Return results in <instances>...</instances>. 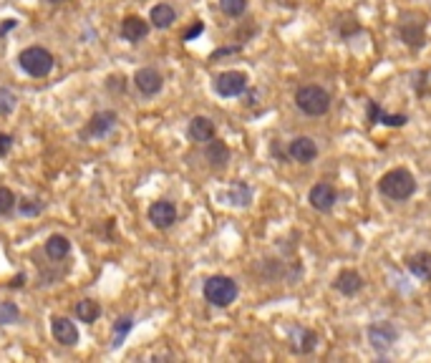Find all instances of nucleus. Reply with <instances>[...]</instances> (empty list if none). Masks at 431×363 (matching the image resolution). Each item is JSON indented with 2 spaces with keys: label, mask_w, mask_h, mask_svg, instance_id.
I'll list each match as a JSON object with an SVG mask.
<instances>
[{
  "label": "nucleus",
  "mask_w": 431,
  "mask_h": 363,
  "mask_svg": "<svg viewBox=\"0 0 431 363\" xmlns=\"http://www.w3.org/2000/svg\"><path fill=\"white\" fill-rule=\"evenodd\" d=\"M378 190L386 199H393V202H404L416 192V177H414L409 169H391L386 172L384 177L378 179Z\"/></svg>",
  "instance_id": "obj_1"
},
{
  "label": "nucleus",
  "mask_w": 431,
  "mask_h": 363,
  "mask_svg": "<svg viewBox=\"0 0 431 363\" xmlns=\"http://www.w3.org/2000/svg\"><path fill=\"white\" fill-rule=\"evenodd\" d=\"M18 66L23 68L28 76H33V79H46L48 73L54 71L56 59H54V53L46 51L43 46H28L26 51H20Z\"/></svg>",
  "instance_id": "obj_2"
},
{
  "label": "nucleus",
  "mask_w": 431,
  "mask_h": 363,
  "mask_svg": "<svg viewBox=\"0 0 431 363\" xmlns=\"http://www.w3.org/2000/svg\"><path fill=\"white\" fill-rule=\"evenodd\" d=\"M205 300L207 303H212L214 308H227V305H233L237 300V283H235L233 277L227 275H212L205 280Z\"/></svg>",
  "instance_id": "obj_3"
},
{
  "label": "nucleus",
  "mask_w": 431,
  "mask_h": 363,
  "mask_svg": "<svg viewBox=\"0 0 431 363\" xmlns=\"http://www.w3.org/2000/svg\"><path fill=\"white\" fill-rule=\"evenodd\" d=\"M295 104L308 116H323L331 109V93L325 91L323 86H315V84L300 86L298 93H295Z\"/></svg>",
  "instance_id": "obj_4"
},
{
  "label": "nucleus",
  "mask_w": 431,
  "mask_h": 363,
  "mask_svg": "<svg viewBox=\"0 0 431 363\" xmlns=\"http://www.w3.org/2000/svg\"><path fill=\"white\" fill-rule=\"evenodd\" d=\"M247 73L242 71H225L219 73L217 79H214V91L219 96H225V99H235V96H242L247 91Z\"/></svg>",
  "instance_id": "obj_5"
},
{
  "label": "nucleus",
  "mask_w": 431,
  "mask_h": 363,
  "mask_svg": "<svg viewBox=\"0 0 431 363\" xmlns=\"http://www.w3.org/2000/svg\"><path fill=\"white\" fill-rule=\"evenodd\" d=\"M149 222H152L157 230H166V227H172L177 222V207L174 202L169 199H157L152 207H149Z\"/></svg>",
  "instance_id": "obj_6"
},
{
  "label": "nucleus",
  "mask_w": 431,
  "mask_h": 363,
  "mask_svg": "<svg viewBox=\"0 0 431 363\" xmlns=\"http://www.w3.org/2000/svg\"><path fill=\"white\" fill-rule=\"evenodd\" d=\"M368 341H371V346L376 350H389L398 341V328L391 323H386V320L373 323L368 328Z\"/></svg>",
  "instance_id": "obj_7"
},
{
  "label": "nucleus",
  "mask_w": 431,
  "mask_h": 363,
  "mask_svg": "<svg viewBox=\"0 0 431 363\" xmlns=\"http://www.w3.org/2000/svg\"><path fill=\"white\" fill-rule=\"evenodd\" d=\"M116 121H119L116 111H99V114H93L91 121H88L86 129H84V139H101V137H107V134L111 132L113 126H116Z\"/></svg>",
  "instance_id": "obj_8"
},
{
  "label": "nucleus",
  "mask_w": 431,
  "mask_h": 363,
  "mask_svg": "<svg viewBox=\"0 0 431 363\" xmlns=\"http://www.w3.org/2000/svg\"><path fill=\"white\" fill-rule=\"evenodd\" d=\"M134 86L139 88V93H144V96H157L164 86V79H162V73L157 68H139L136 76H134Z\"/></svg>",
  "instance_id": "obj_9"
},
{
  "label": "nucleus",
  "mask_w": 431,
  "mask_h": 363,
  "mask_svg": "<svg viewBox=\"0 0 431 363\" xmlns=\"http://www.w3.org/2000/svg\"><path fill=\"white\" fill-rule=\"evenodd\" d=\"M119 33H121V38L129 40V43H139V40H144L146 36H149V20H144L141 15H126V18L121 20Z\"/></svg>",
  "instance_id": "obj_10"
},
{
  "label": "nucleus",
  "mask_w": 431,
  "mask_h": 363,
  "mask_svg": "<svg viewBox=\"0 0 431 363\" xmlns=\"http://www.w3.org/2000/svg\"><path fill=\"white\" fill-rule=\"evenodd\" d=\"M288 157L300 162V164H311L313 159L318 157V146L311 137H298L288 144Z\"/></svg>",
  "instance_id": "obj_11"
},
{
  "label": "nucleus",
  "mask_w": 431,
  "mask_h": 363,
  "mask_svg": "<svg viewBox=\"0 0 431 363\" xmlns=\"http://www.w3.org/2000/svg\"><path fill=\"white\" fill-rule=\"evenodd\" d=\"M336 199H338L336 190H333L331 185H325V182L315 185L311 190V194H308V202H311V207H313V210H318V212H331L333 207H336Z\"/></svg>",
  "instance_id": "obj_12"
},
{
  "label": "nucleus",
  "mask_w": 431,
  "mask_h": 363,
  "mask_svg": "<svg viewBox=\"0 0 431 363\" xmlns=\"http://www.w3.org/2000/svg\"><path fill=\"white\" fill-rule=\"evenodd\" d=\"M51 333H54V338L61 346H68V348L79 343V338H81L76 323H71L68 318H54V320H51Z\"/></svg>",
  "instance_id": "obj_13"
},
{
  "label": "nucleus",
  "mask_w": 431,
  "mask_h": 363,
  "mask_svg": "<svg viewBox=\"0 0 431 363\" xmlns=\"http://www.w3.org/2000/svg\"><path fill=\"white\" fill-rule=\"evenodd\" d=\"M363 277H361V272L351 270V268H345V270L338 272V277H336V283H333V288L338 293H343V295H356V293L363 291Z\"/></svg>",
  "instance_id": "obj_14"
},
{
  "label": "nucleus",
  "mask_w": 431,
  "mask_h": 363,
  "mask_svg": "<svg viewBox=\"0 0 431 363\" xmlns=\"http://www.w3.org/2000/svg\"><path fill=\"white\" fill-rule=\"evenodd\" d=\"M214 132H217V129H214V121L207 119V116H194V119L189 121V129H187L189 139L197 141V144H207V141H212Z\"/></svg>",
  "instance_id": "obj_15"
},
{
  "label": "nucleus",
  "mask_w": 431,
  "mask_h": 363,
  "mask_svg": "<svg viewBox=\"0 0 431 363\" xmlns=\"http://www.w3.org/2000/svg\"><path fill=\"white\" fill-rule=\"evenodd\" d=\"M398 33H401V40H404L409 48H421L426 43V31H424V23H421V20L401 23Z\"/></svg>",
  "instance_id": "obj_16"
},
{
  "label": "nucleus",
  "mask_w": 431,
  "mask_h": 363,
  "mask_svg": "<svg viewBox=\"0 0 431 363\" xmlns=\"http://www.w3.org/2000/svg\"><path fill=\"white\" fill-rule=\"evenodd\" d=\"M406 268H409L416 277H421V280H431V252L421 250V252L409 255V258H406Z\"/></svg>",
  "instance_id": "obj_17"
},
{
  "label": "nucleus",
  "mask_w": 431,
  "mask_h": 363,
  "mask_svg": "<svg viewBox=\"0 0 431 363\" xmlns=\"http://www.w3.org/2000/svg\"><path fill=\"white\" fill-rule=\"evenodd\" d=\"M174 20H177V10L172 6H166V3H159V6L152 8V13H149V23L154 28H159V31H166V28L174 26Z\"/></svg>",
  "instance_id": "obj_18"
},
{
  "label": "nucleus",
  "mask_w": 431,
  "mask_h": 363,
  "mask_svg": "<svg viewBox=\"0 0 431 363\" xmlns=\"http://www.w3.org/2000/svg\"><path fill=\"white\" fill-rule=\"evenodd\" d=\"M227 199V205H235V207H247L252 202V192L245 182H233V185L227 187V192L222 194Z\"/></svg>",
  "instance_id": "obj_19"
},
{
  "label": "nucleus",
  "mask_w": 431,
  "mask_h": 363,
  "mask_svg": "<svg viewBox=\"0 0 431 363\" xmlns=\"http://www.w3.org/2000/svg\"><path fill=\"white\" fill-rule=\"evenodd\" d=\"M46 255L51 260H66L68 255H71V240L66 238V235H51L46 242Z\"/></svg>",
  "instance_id": "obj_20"
},
{
  "label": "nucleus",
  "mask_w": 431,
  "mask_h": 363,
  "mask_svg": "<svg viewBox=\"0 0 431 363\" xmlns=\"http://www.w3.org/2000/svg\"><path fill=\"white\" fill-rule=\"evenodd\" d=\"M205 157H207V162L214 167V169H222V167L230 162V149H227L225 141H217V139H212V141H207Z\"/></svg>",
  "instance_id": "obj_21"
},
{
  "label": "nucleus",
  "mask_w": 431,
  "mask_h": 363,
  "mask_svg": "<svg viewBox=\"0 0 431 363\" xmlns=\"http://www.w3.org/2000/svg\"><path fill=\"white\" fill-rule=\"evenodd\" d=\"M76 316H79L81 323H93V320H99V316H101V305L96 303V300H91V298L79 300V303H76Z\"/></svg>",
  "instance_id": "obj_22"
},
{
  "label": "nucleus",
  "mask_w": 431,
  "mask_h": 363,
  "mask_svg": "<svg viewBox=\"0 0 431 363\" xmlns=\"http://www.w3.org/2000/svg\"><path fill=\"white\" fill-rule=\"evenodd\" d=\"M132 328H134V318H129V316L119 318V320L113 323V341H111L113 348H119V346L124 343V338L129 336V330Z\"/></svg>",
  "instance_id": "obj_23"
},
{
  "label": "nucleus",
  "mask_w": 431,
  "mask_h": 363,
  "mask_svg": "<svg viewBox=\"0 0 431 363\" xmlns=\"http://www.w3.org/2000/svg\"><path fill=\"white\" fill-rule=\"evenodd\" d=\"M219 10L230 18H240L247 10V0H219Z\"/></svg>",
  "instance_id": "obj_24"
},
{
  "label": "nucleus",
  "mask_w": 431,
  "mask_h": 363,
  "mask_svg": "<svg viewBox=\"0 0 431 363\" xmlns=\"http://www.w3.org/2000/svg\"><path fill=\"white\" fill-rule=\"evenodd\" d=\"M15 104H18V96H15L10 88L0 86V116H8V114L15 111Z\"/></svg>",
  "instance_id": "obj_25"
},
{
  "label": "nucleus",
  "mask_w": 431,
  "mask_h": 363,
  "mask_svg": "<svg viewBox=\"0 0 431 363\" xmlns=\"http://www.w3.org/2000/svg\"><path fill=\"white\" fill-rule=\"evenodd\" d=\"M20 320V308L15 303H0V325H13Z\"/></svg>",
  "instance_id": "obj_26"
},
{
  "label": "nucleus",
  "mask_w": 431,
  "mask_h": 363,
  "mask_svg": "<svg viewBox=\"0 0 431 363\" xmlns=\"http://www.w3.org/2000/svg\"><path fill=\"white\" fill-rule=\"evenodd\" d=\"M15 205H18V199H15L13 192L8 190V187H0V217L10 215L15 210Z\"/></svg>",
  "instance_id": "obj_27"
},
{
  "label": "nucleus",
  "mask_w": 431,
  "mask_h": 363,
  "mask_svg": "<svg viewBox=\"0 0 431 363\" xmlns=\"http://www.w3.org/2000/svg\"><path fill=\"white\" fill-rule=\"evenodd\" d=\"M18 212L20 215H26V217H33V215H38V212H43V202L40 199H20L18 202Z\"/></svg>",
  "instance_id": "obj_28"
},
{
  "label": "nucleus",
  "mask_w": 431,
  "mask_h": 363,
  "mask_svg": "<svg viewBox=\"0 0 431 363\" xmlns=\"http://www.w3.org/2000/svg\"><path fill=\"white\" fill-rule=\"evenodd\" d=\"M406 114H384L381 111V116H378V124H386V126H404L406 124Z\"/></svg>",
  "instance_id": "obj_29"
},
{
  "label": "nucleus",
  "mask_w": 431,
  "mask_h": 363,
  "mask_svg": "<svg viewBox=\"0 0 431 363\" xmlns=\"http://www.w3.org/2000/svg\"><path fill=\"white\" fill-rule=\"evenodd\" d=\"M124 76H121V73H119V76H109V81H107V88H109V91H124V88H126V84H124Z\"/></svg>",
  "instance_id": "obj_30"
},
{
  "label": "nucleus",
  "mask_w": 431,
  "mask_h": 363,
  "mask_svg": "<svg viewBox=\"0 0 431 363\" xmlns=\"http://www.w3.org/2000/svg\"><path fill=\"white\" fill-rule=\"evenodd\" d=\"M10 149H13V137H10V134L0 132V157H8V154H10Z\"/></svg>",
  "instance_id": "obj_31"
},
{
  "label": "nucleus",
  "mask_w": 431,
  "mask_h": 363,
  "mask_svg": "<svg viewBox=\"0 0 431 363\" xmlns=\"http://www.w3.org/2000/svg\"><path fill=\"white\" fill-rule=\"evenodd\" d=\"M368 124H378V116H381V106H378V101H368Z\"/></svg>",
  "instance_id": "obj_32"
},
{
  "label": "nucleus",
  "mask_w": 431,
  "mask_h": 363,
  "mask_svg": "<svg viewBox=\"0 0 431 363\" xmlns=\"http://www.w3.org/2000/svg\"><path fill=\"white\" fill-rule=\"evenodd\" d=\"M202 31H205V23L202 20H197L192 28H187V33H185V40H194L197 36H202Z\"/></svg>",
  "instance_id": "obj_33"
},
{
  "label": "nucleus",
  "mask_w": 431,
  "mask_h": 363,
  "mask_svg": "<svg viewBox=\"0 0 431 363\" xmlns=\"http://www.w3.org/2000/svg\"><path fill=\"white\" fill-rule=\"evenodd\" d=\"M15 26H18V20H13V18L3 20V23H0V38H3V36H6L8 31H13Z\"/></svg>",
  "instance_id": "obj_34"
},
{
  "label": "nucleus",
  "mask_w": 431,
  "mask_h": 363,
  "mask_svg": "<svg viewBox=\"0 0 431 363\" xmlns=\"http://www.w3.org/2000/svg\"><path fill=\"white\" fill-rule=\"evenodd\" d=\"M23 285H26V275H18V277H13L10 288H23Z\"/></svg>",
  "instance_id": "obj_35"
},
{
  "label": "nucleus",
  "mask_w": 431,
  "mask_h": 363,
  "mask_svg": "<svg viewBox=\"0 0 431 363\" xmlns=\"http://www.w3.org/2000/svg\"><path fill=\"white\" fill-rule=\"evenodd\" d=\"M46 3H51V6H58V3H63V0H46Z\"/></svg>",
  "instance_id": "obj_36"
}]
</instances>
